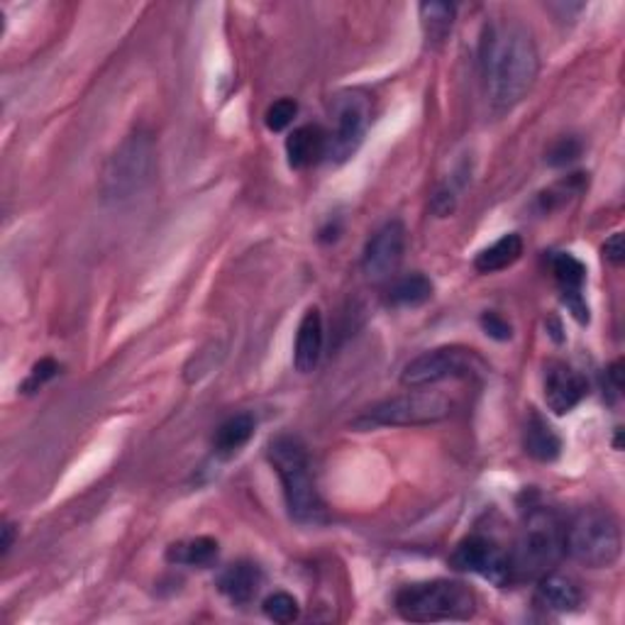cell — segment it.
Listing matches in <instances>:
<instances>
[{"instance_id": "cell-1", "label": "cell", "mask_w": 625, "mask_h": 625, "mask_svg": "<svg viewBox=\"0 0 625 625\" xmlns=\"http://www.w3.org/2000/svg\"><path fill=\"white\" fill-rule=\"evenodd\" d=\"M540 55L535 37L518 20L486 27L482 39V76L488 106L496 113L514 110L535 86Z\"/></svg>"}, {"instance_id": "cell-2", "label": "cell", "mask_w": 625, "mask_h": 625, "mask_svg": "<svg viewBox=\"0 0 625 625\" xmlns=\"http://www.w3.org/2000/svg\"><path fill=\"white\" fill-rule=\"evenodd\" d=\"M267 457L284 484L288 516L304 526L326 523L328 508L312 479L306 445L296 435H276L267 447Z\"/></svg>"}, {"instance_id": "cell-3", "label": "cell", "mask_w": 625, "mask_h": 625, "mask_svg": "<svg viewBox=\"0 0 625 625\" xmlns=\"http://www.w3.org/2000/svg\"><path fill=\"white\" fill-rule=\"evenodd\" d=\"M156 172V142L152 132L134 130L108 156L101 172L103 203L122 205L142 196Z\"/></svg>"}, {"instance_id": "cell-4", "label": "cell", "mask_w": 625, "mask_h": 625, "mask_svg": "<svg viewBox=\"0 0 625 625\" xmlns=\"http://www.w3.org/2000/svg\"><path fill=\"white\" fill-rule=\"evenodd\" d=\"M565 557V526L555 510L533 508L508 552L514 579H540Z\"/></svg>"}, {"instance_id": "cell-5", "label": "cell", "mask_w": 625, "mask_h": 625, "mask_svg": "<svg viewBox=\"0 0 625 625\" xmlns=\"http://www.w3.org/2000/svg\"><path fill=\"white\" fill-rule=\"evenodd\" d=\"M393 603L399 616L411 623L469 621L476 613L474 591L452 579H433L403 587L396 593Z\"/></svg>"}, {"instance_id": "cell-6", "label": "cell", "mask_w": 625, "mask_h": 625, "mask_svg": "<svg viewBox=\"0 0 625 625\" xmlns=\"http://www.w3.org/2000/svg\"><path fill=\"white\" fill-rule=\"evenodd\" d=\"M618 518L609 508H581L565 528V555L589 569H609L621 559Z\"/></svg>"}, {"instance_id": "cell-7", "label": "cell", "mask_w": 625, "mask_h": 625, "mask_svg": "<svg viewBox=\"0 0 625 625\" xmlns=\"http://www.w3.org/2000/svg\"><path fill=\"white\" fill-rule=\"evenodd\" d=\"M452 413V403L447 396L425 389H411L409 393L391 396L364 409L350 425L354 431H379V428H413V425L440 423Z\"/></svg>"}, {"instance_id": "cell-8", "label": "cell", "mask_w": 625, "mask_h": 625, "mask_svg": "<svg viewBox=\"0 0 625 625\" xmlns=\"http://www.w3.org/2000/svg\"><path fill=\"white\" fill-rule=\"evenodd\" d=\"M332 130L328 132V160L342 164L359 150L372 120V101L362 91H342L330 106Z\"/></svg>"}, {"instance_id": "cell-9", "label": "cell", "mask_w": 625, "mask_h": 625, "mask_svg": "<svg viewBox=\"0 0 625 625\" xmlns=\"http://www.w3.org/2000/svg\"><path fill=\"white\" fill-rule=\"evenodd\" d=\"M484 362L474 350L467 347H435L413 357L401 372L405 389H431L447 379H464L482 372Z\"/></svg>"}, {"instance_id": "cell-10", "label": "cell", "mask_w": 625, "mask_h": 625, "mask_svg": "<svg viewBox=\"0 0 625 625\" xmlns=\"http://www.w3.org/2000/svg\"><path fill=\"white\" fill-rule=\"evenodd\" d=\"M450 567L457 571H467V575L482 577L496 587H506L508 581H514L508 552L494 543L492 538L484 535L464 538L450 555Z\"/></svg>"}, {"instance_id": "cell-11", "label": "cell", "mask_w": 625, "mask_h": 625, "mask_svg": "<svg viewBox=\"0 0 625 625\" xmlns=\"http://www.w3.org/2000/svg\"><path fill=\"white\" fill-rule=\"evenodd\" d=\"M405 255V225L401 221L384 223L364 247L362 269L369 281H391Z\"/></svg>"}, {"instance_id": "cell-12", "label": "cell", "mask_w": 625, "mask_h": 625, "mask_svg": "<svg viewBox=\"0 0 625 625\" xmlns=\"http://www.w3.org/2000/svg\"><path fill=\"white\" fill-rule=\"evenodd\" d=\"M545 403L555 415H567L587 396V379L565 362H550L545 367Z\"/></svg>"}, {"instance_id": "cell-13", "label": "cell", "mask_w": 625, "mask_h": 625, "mask_svg": "<svg viewBox=\"0 0 625 625\" xmlns=\"http://www.w3.org/2000/svg\"><path fill=\"white\" fill-rule=\"evenodd\" d=\"M552 274H555V281L562 291V300L567 304L569 312L585 326V322H589V306L585 296H581L587 284L585 262L569 252H557L552 257Z\"/></svg>"}, {"instance_id": "cell-14", "label": "cell", "mask_w": 625, "mask_h": 625, "mask_svg": "<svg viewBox=\"0 0 625 625\" xmlns=\"http://www.w3.org/2000/svg\"><path fill=\"white\" fill-rule=\"evenodd\" d=\"M322 316L318 308H308L300 318V326L296 332V345H294V367L300 374H310L318 367L320 354H322Z\"/></svg>"}, {"instance_id": "cell-15", "label": "cell", "mask_w": 625, "mask_h": 625, "mask_svg": "<svg viewBox=\"0 0 625 625\" xmlns=\"http://www.w3.org/2000/svg\"><path fill=\"white\" fill-rule=\"evenodd\" d=\"M328 154V132L320 125H304L286 138V156L291 169H308Z\"/></svg>"}, {"instance_id": "cell-16", "label": "cell", "mask_w": 625, "mask_h": 625, "mask_svg": "<svg viewBox=\"0 0 625 625\" xmlns=\"http://www.w3.org/2000/svg\"><path fill=\"white\" fill-rule=\"evenodd\" d=\"M264 575L255 562H235V565L225 567L217 577V589L225 599H231L233 603H249L252 601L259 589H262Z\"/></svg>"}, {"instance_id": "cell-17", "label": "cell", "mask_w": 625, "mask_h": 625, "mask_svg": "<svg viewBox=\"0 0 625 625\" xmlns=\"http://www.w3.org/2000/svg\"><path fill=\"white\" fill-rule=\"evenodd\" d=\"M535 603L547 611L571 613L581 606V591L575 579L557 575V571H547L538 579Z\"/></svg>"}, {"instance_id": "cell-18", "label": "cell", "mask_w": 625, "mask_h": 625, "mask_svg": "<svg viewBox=\"0 0 625 625\" xmlns=\"http://www.w3.org/2000/svg\"><path fill=\"white\" fill-rule=\"evenodd\" d=\"M523 447L526 455L538 462H555L562 455V440L555 428L543 418V415L530 413L523 431Z\"/></svg>"}, {"instance_id": "cell-19", "label": "cell", "mask_w": 625, "mask_h": 625, "mask_svg": "<svg viewBox=\"0 0 625 625\" xmlns=\"http://www.w3.org/2000/svg\"><path fill=\"white\" fill-rule=\"evenodd\" d=\"M255 428H257L255 415L249 413L233 415V418H227L221 428L215 431L213 452L221 457V460H233V457L252 440Z\"/></svg>"}, {"instance_id": "cell-20", "label": "cell", "mask_w": 625, "mask_h": 625, "mask_svg": "<svg viewBox=\"0 0 625 625\" xmlns=\"http://www.w3.org/2000/svg\"><path fill=\"white\" fill-rule=\"evenodd\" d=\"M520 255H523V237L518 233H508L504 237H498L494 245L484 247L482 252L474 257V269L479 274H496L504 272V269L514 267Z\"/></svg>"}, {"instance_id": "cell-21", "label": "cell", "mask_w": 625, "mask_h": 625, "mask_svg": "<svg viewBox=\"0 0 625 625\" xmlns=\"http://www.w3.org/2000/svg\"><path fill=\"white\" fill-rule=\"evenodd\" d=\"M433 281L425 274H405L391 281L387 300L393 308H418L433 298Z\"/></svg>"}, {"instance_id": "cell-22", "label": "cell", "mask_w": 625, "mask_h": 625, "mask_svg": "<svg viewBox=\"0 0 625 625\" xmlns=\"http://www.w3.org/2000/svg\"><path fill=\"white\" fill-rule=\"evenodd\" d=\"M217 552H221V547H217V540L193 538V540H184V543H176L166 550V562H172V565L208 569L217 562Z\"/></svg>"}, {"instance_id": "cell-23", "label": "cell", "mask_w": 625, "mask_h": 625, "mask_svg": "<svg viewBox=\"0 0 625 625\" xmlns=\"http://www.w3.org/2000/svg\"><path fill=\"white\" fill-rule=\"evenodd\" d=\"M421 25L425 39L431 47H440L447 42L455 25L457 8L450 3H423L421 8Z\"/></svg>"}, {"instance_id": "cell-24", "label": "cell", "mask_w": 625, "mask_h": 625, "mask_svg": "<svg viewBox=\"0 0 625 625\" xmlns=\"http://www.w3.org/2000/svg\"><path fill=\"white\" fill-rule=\"evenodd\" d=\"M262 609H264V616L269 621L281 623V625L294 623L300 616L298 601L286 591H274L272 597H267L262 603Z\"/></svg>"}, {"instance_id": "cell-25", "label": "cell", "mask_w": 625, "mask_h": 625, "mask_svg": "<svg viewBox=\"0 0 625 625\" xmlns=\"http://www.w3.org/2000/svg\"><path fill=\"white\" fill-rule=\"evenodd\" d=\"M296 113H298V103L294 98H279V101H274L272 106L267 108V116H264L267 128L272 130V132L286 130L288 125L294 122Z\"/></svg>"}, {"instance_id": "cell-26", "label": "cell", "mask_w": 625, "mask_h": 625, "mask_svg": "<svg viewBox=\"0 0 625 625\" xmlns=\"http://www.w3.org/2000/svg\"><path fill=\"white\" fill-rule=\"evenodd\" d=\"M581 152H585V144L577 138H562L552 144L547 152V164L550 166H567L571 162H577Z\"/></svg>"}, {"instance_id": "cell-27", "label": "cell", "mask_w": 625, "mask_h": 625, "mask_svg": "<svg viewBox=\"0 0 625 625\" xmlns=\"http://www.w3.org/2000/svg\"><path fill=\"white\" fill-rule=\"evenodd\" d=\"M59 374V364L55 362V359H39L35 367H33V372H30V377L25 379V384H23V391L25 393H35V391H39L42 387H45L47 381H51L55 379Z\"/></svg>"}, {"instance_id": "cell-28", "label": "cell", "mask_w": 625, "mask_h": 625, "mask_svg": "<svg viewBox=\"0 0 625 625\" xmlns=\"http://www.w3.org/2000/svg\"><path fill=\"white\" fill-rule=\"evenodd\" d=\"M482 328H484V332L488 338L492 340H498V342H506V340H510L514 338V328L508 326V320H504L502 316H498V312H484L482 316Z\"/></svg>"}, {"instance_id": "cell-29", "label": "cell", "mask_w": 625, "mask_h": 625, "mask_svg": "<svg viewBox=\"0 0 625 625\" xmlns=\"http://www.w3.org/2000/svg\"><path fill=\"white\" fill-rule=\"evenodd\" d=\"M601 252H603V259H606V262H611L613 267H621V264H623V259H625L623 235H621V233L611 235V237L606 239V245L601 247Z\"/></svg>"}, {"instance_id": "cell-30", "label": "cell", "mask_w": 625, "mask_h": 625, "mask_svg": "<svg viewBox=\"0 0 625 625\" xmlns=\"http://www.w3.org/2000/svg\"><path fill=\"white\" fill-rule=\"evenodd\" d=\"M606 374L613 387H616V391H621L623 389V362H613Z\"/></svg>"}, {"instance_id": "cell-31", "label": "cell", "mask_w": 625, "mask_h": 625, "mask_svg": "<svg viewBox=\"0 0 625 625\" xmlns=\"http://www.w3.org/2000/svg\"><path fill=\"white\" fill-rule=\"evenodd\" d=\"M13 535H15V528L5 523V528H3V555H8L10 547H13Z\"/></svg>"}]
</instances>
